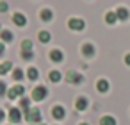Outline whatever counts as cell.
<instances>
[{"label":"cell","instance_id":"6da1fadb","mask_svg":"<svg viewBox=\"0 0 130 125\" xmlns=\"http://www.w3.org/2000/svg\"><path fill=\"white\" fill-rule=\"evenodd\" d=\"M68 27L71 31H82L86 27V22L84 20H78V18H71V20H68Z\"/></svg>","mask_w":130,"mask_h":125},{"label":"cell","instance_id":"7a4b0ae2","mask_svg":"<svg viewBox=\"0 0 130 125\" xmlns=\"http://www.w3.org/2000/svg\"><path fill=\"white\" fill-rule=\"evenodd\" d=\"M46 96V89L45 88H36L34 89V100H43Z\"/></svg>","mask_w":130,"mask_h":125},{"label":"cell","instance_id":"3957f363","mask_svg":"<svg viewBox=\"0 0 130 125\" xmlns=\"http://www.w3.org/2000/svg\"><path fill=\"white\" fill-rule=\"evenodd\" d=\"M13 20H14L16 25H25V23H27V20H25V16H23L22 13H16V15L13 16Z\"/></svg>","mask_w":130,"mask_h":125},{"label":"cell","instance_id":"277c9868","mask_svg":"<svg viewBox=\"0 0 130 125\" xmlns=\"http://www.w3.org/2000/svg\"><path fill=\"white\" fill-rule=\"evenodd\" d=\"M96 89H100V91H103V93H105V91L109 89V82H107L105 79H100V80L96 82Z\"/></svg>","mask_w":130,"mask_h":125},{"label":"cell","instance_id":"5b68a950","mask_svg":"<svg viewBox=\"0 0 130 125\" xmlns=\"http://www.w3.org/2000/svg\"><path fill=\"white\" fill-rule=\"evenodd\" d=\"M52 113H54V118H59V120H61V118H64V109H62L61 105L54 107V109H52Z\"/></svg>","mask_w":130,"mask_h":125},{"label":"cell","instance_id":"8992f818","mask_svg":"<svg viewBox=\"0 0 130 125\" xmlns=\"http://www.w3.org/2000/svg\"><path fill=\"white\" fill-rule=\"evenodd\" d=\"M50 59L52 61H62V52L61 50H52L50 52Z\"/></svg>","mask_w":130,"mask_h":125},{"label":"cell","instance_id":"52a82bcc","mask_svg":"<svg viewBox=\"0 0 130 125\" xmlns=\"http://www.w3.org/2000/svg\"><path fill=\"white\" fill-rule=\"evenodd\" d=\"M86 107H87V98H86V96H80V98L77 100V109L82 111V109H86Z\"/></svg>","mask_w":130,"mask_h":125},{"label":"cell","instance_id":"ba28073f","mask_svg":"<svg viewBox=\"0 0 130 125\" xmlns=\"http://www.w3.org/2000/svg\"><path fill=\"white\" fill-rule=\"evenodd\" d=\"M100 123H102V125H116V120H114L112 116H103Z\"/></svg>","mask_w":130,"mask_h":125},{"label":"cell","instance_id":"9c48e42d","mask_svg":"<svg viewBox=\"0 0 130 125\" xmlns=\"http://www.w3.org/2000/svg\"><path fill=\"white\" fill-rule=\"evenodd\" d=\"M105 20H107V23H116L118 16H116V13H114V11H109V13H107V18H105Z\"/></svg>","mask_w":130,"mask_h":125},{"label":"cell","instance_id":"30bf717a","mask_svg":"<svg viewBox=\"0 0 130 125\" xmlns=\"http://www.w3.org/2000/svg\"><path fill=\"white\" fill-rule=\"evenodd\" d=\"M93 52H94V48H93L89 43H86V45L82 47V54H86V55H93Z\"/></svg>","mask_w":130,"mask_h":125},{"label":"cell","instance_id":"8fae6325","mask_svg":"<svg viewBox=\"0 0 130 125\" xmlns=\"http://www.w3.org/2000/svg\"><path fill=\"white\" fill-rule=\"evenodd\" d=\"M39 18H43V20H52V11H50V9L41 11V13H39Z\"/></svg>","mask_w":130,"mask_h":125},{"label":"cell","instance_id":"7c38bea8","mask_svg":"<svg viewBox=\"0 0 130 125\" xmlns=\"http://www.w3.org/2000/svg\"><path fill=\"white\" fill-rule=\"evenodd\" d=\"M118 13H119V18H121V20H126V18H128V9L119 7V9H118Z\"/></svg>","mask_w":130,"mask_h":125},{"label":"cell","instance_id":"4fadbf2b","mask_svg":"<svg viewBox=\"0 0 130 125\" xmlns=\"http://www.w3.org/2000/svg\"><path fill=\"white\" fill-rule=\"evenodd\" d=\"M39 39H41L43 43H48V41H50V34H48L46 31H43V32H39Z\"/></svg>","mask_w":130,"mask_h":125},{"label":"cell","instance_id":"5bb4252c","mask_svg":"<svg viewBox=\"0 0 130 125\" xmlns=\"http://www.w3.org/2000/svg\"><path fill=\"white\" fill-rule=\"evenodd\" d=\"M50 80H52V82H57V80H61V73H59L57 70H55V72H52V73H50Z\"/></svg>","mask_w":130,"mask_h":125},{"label":"cell","instance_id":"9a60e30c","mask_svg":"<svg viewBox=\"0 0 130 125\" xmlns=\"http://www.w3.org/2000/svg\"><path fill=\"white\" fill-rule=\"evenodd\" d=\"M68 80H71V82H78V80H80V77H78L75 72H71V73H68Z\"/></svg>","mask_w":130,"mask_h":125},{"label":"cell","instance_id":"2e32d148","mask_svg":"<svg viewBox=\"0 0 130 125\" xmlns=\"http://www.w3.org/2000/svg\"><path fill=\"white\" fill-rule=\"evenodd\" d=\"M11 120H14V121H18V120H20V113H18L16 109H14V111L11 109Z\"/></svg>","mask_w":130,"mask_h":125},{"label":"cell","instance_id":"e0dca14e","mask_svg":"<svg viewBox=\"0 0 130 125\" xmlns=\"http://www.w3.org/2000/svg\"><path fill=\"white\" fill-rule=\"evenodd\" d=\"M29 77H30V79H38V70H36V68H30V70H29Z\"/></svg>","mask_w":130,"mask_h":125},{"label":"cell","instance_id":"ac0fdd59","mask_svg":"<svg viewBox=\"0 0 130 125\" xmlns=\"http://www.w3.org/2000/svg\"><path fill=\"white\" fill-rule=\"evenodd\" d=\"M27 48H29V50L32 48V45H30V41H29V39H27V41H23V50H27Z\"/></svg>","mask_w":130,"mask_h":125},{"label":"cell","instance_id":"d6986e66","mask_svg":"<svg viewBox=\"0 0 130 125\" xmlns=\"http://www.w3.org/2000/svg\"><path fill=\"white\" fill-rule=\"evenodd\" d=\"M2 36H4V39H11V38H13V34H11V32H4Z\"/></svg>","mask_w":130,"mask_h":125},{"label":"cell","instance_id":"ffe728a7","mask_svg":"<svg viewBox=\"0 0 130 125\" xmlns=\"http://www.w3.org/2000/svg\"><path fill=\"white\" fill-rule=\"evenodd\" d=\"M14 77H16V79H22V77H23V73H22V70H16V73H14Z\"/></svg>","mask_w":130,"mask_h":125},{"label":"cell","instance_id":"44dd1931","mask_svg":"<svg viewBox=\"0 0 130 125\" xmlns=\"http://www.w3.org/2000/svg\"><path fill=\"white\" fill-rule=\"evenodd\" d=\"M125 63H128V64H130V54H128V55H125Z\"/></svg>","mask_w":130,"mask_h":125},{"label":"cell","instance_id":"7402d4cb","mask_svg":"<svg viewBox=\"0 0 130 125\" xmlns=\"http://www.w3.org/2000/svg\"><path fill=\"white\" fill-rule=\"evenodd\" d=\"M0 93H4V84L0 82Z\"/></svg>","mask_w":130,"mask_h":125},{"label":"cell","instance_id":"603a6c76","mask_svg":"<svg viewBox=\"0 0 130 125\" xmlns=\"http://www.w3.org/2000/svg\"><path fill=\"white\" fill-rule=\"evenodd\" d=\"M2 118H4V111H2V109H0V120H2Z\"/></svg>","mask_w":130,"mask_h":125},{"label":"cell","instance_id":"cb8c5ba5","mask_svg":"<svg viewBox=\"0 0 130 125\" xmlns=\"http://www.w3.org/2000/svg\"><path fill=\"white\" fill-rule=\"evenodd\" d=\"M80 125H87V123H80Z\"/></svg>","mask_w":130,"mask_h":125}]
</instances>
